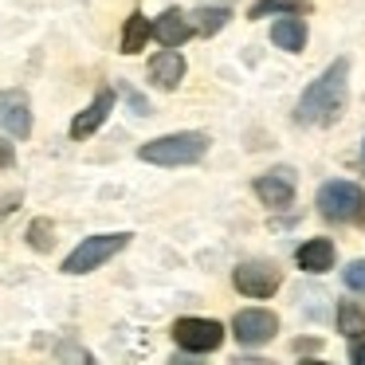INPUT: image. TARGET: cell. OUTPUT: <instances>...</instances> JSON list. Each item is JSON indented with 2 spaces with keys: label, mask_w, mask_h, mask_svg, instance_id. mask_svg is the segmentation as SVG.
<instances>
[{
  "label": "cell",
  "mask_w": 365,
  "mask_h": 365,
  "mask_svg": "<svg viewBox=\"0 0 365 365\" xmlns=\"http://www.w3.org/2000/svg\"><path fill=\"white\" fill-rule=\"evenodd\" d=\"M349 103V59H334L307 91H302L299 106H294V122L299 126H334Z\"/></svg>",
  "instance_id": "1"
},
{
  "label": "cell",
  "mask_w": 365,
  "mask_h": 365,
  "mask_svg": "<svg viewBox=\"0 0 365 365\" xmlns=\"http://www.w3.org/2000/svg\"><path fill=\"white\" fill-rule=\"evenodd\" d=\"M208 134L200 130H177V134H165V138H153L138 150V158L145 165H161V169H181V165H197L200 158L208 153Z\"/></svg>",
  "instance_id": "2"
},
{
  "label": "cell",
  "mask_w": 365,
  "mask_h": 365,
  "mask_svg": "<svg viewBox=\"0 0 365 365\" xmlns=\"http://www.w3.org/2000/svg\"><path fill=\"white\" fill-rule=\"evenodd\" d=\"M314 208L322 212V220H334V224L365 220V189L354 181H326L314 197Z\"/></svg>",
  "instance_id": "3"
},
{
  "label": "cell",
  "mask_w": 365,
  "mask_h": 365,
  "mask_svg": "<svg viewBox=\"0 0 365 365\" xmlns=\"http://www.w3.org/2000/svg\"><path fill=\"white\" fill-rule=\"evenodd\" d=\"M130 240H134L130 232H103V236H87L63 259V275H91V271H98L103 263H110L114 255L130 244Z\"/></svg>",
  "instance_id": "4"
},
{
  "label": "cell",
  "mask_w": 365,
  "mask_h": 365,
  "mask_svg": "<svg viewBox=\"0 0 365 365\" xmlns=\"http://www.w3.org/2000/svg\"><path fill=\"white\" fill-rule=\"evenodd\" d=\"M232 287L240 294H247V299H271L283 287V271L271 259H247L232 271Z\"/></svg>",
  "instance_id": "5"
},
{
  "label": "cell",
  "mask_w": 365,
  "mask_h": 365,
  "mask_svg": "<svg viewBox=\"0 0 365 365\" xmlns=\"http://www.w3.org/2000/svg\"><path fill=\"white\" fill-rule=\"evenodd\" d=\"M173 341L189 354H212V349L224 346V326L216 318H177Z\"/></svg>",
  "instance_id": "6"
},
{
  "label": "cell",
  "mask_w": 365,
  "mask_h": 365,
  "mask_svg": "<svg viewBox=\"0 0 365 365\" xmlns=\"http://www.w3.org/2000/svg\"><path fill=\"white\" fill-rule=\"evenodd\" d=\"M294 192H299V177H294L291 165H275V169L255 177V197L267 208H291Z\"/></svg>",
  "instance_id": "7"
},
{
  "label": "cell",
  "mask_w": 365,
  "mask_h": 365,
  "mask_svg": "<svg viewBox=\"0 0 365 365\" xmlns=\"http://www.w3.org/2000/svg\"><path fill=\"white\" fill-rule=\"evenodd\" d=\"M0 130L20 142L32 134V103L24 91H0Z\"/></svg>",
  "instance_id": "8"
},
{
  "label": "cell",
  "mask_w": 365,
  "mask_h": 365,
  "mask_svg": "<svg viewBox=\"0 0 365 365\" xmlns=\"http://www.w3.org/2000/svg\"><path fill=\"white\" fill-rule=\"evenodd\" d=\"M232 330H236L240 346H263L279 334V318L271 310H240L232 318Z\"/></svg>",
  "instance_id": "9"
},
{
  "label": "cell",
  "mask_w": 365,
  "mask_h": 365,
  "mask_svg": "<svg viewBox=\"0 0 365 365\" xmlns=\"http://www.w3.org/2000/svg\"><path fill=\"white\" fill-rule=\"evenodd\" d=\"M114 103H118L114 87H103V91H98V95L91 98L87 110H79V114L71 118V138H75V142H83V138L95 134V130H98V126H103V122L114 114Z\"/></svg>",
  "instance_id": "10"
},
{
  "label": "cell",
  "mask_w": 365,
  "mask_h": 365,
  "mask_svg": "<svg viewBox=\"0 0 365 365\" xmlns=\"http://www.w3.org/2000/svg\"><path fill=\"white\" fill-rule=\"evenodd\" d=\"M185 71H189V67H185V56L177 48H165L150 59V83L161 91H177L185 79Z\"/></svg>",
  "instance_id": "11"
},
{
  "label": "cell",
  "mask_w": 365,
  "mask_h": 365,
  "mask_svg": "<svg viewBox=\"0 0 365 365\" xmlns=\"http://www.w3.org/2000/svg\"><path fill=\"white\" fill-rule=\"evenodd\" d=\"M150 32H153V40H158L161 48H181V43L192 36V24H189V16H185V12L165 9V12H161V16L150 24Z\"/></svg>",
  "instance_id": "12"
},
{
  "label": "cell",
  "mask_w": 365,
  "mask_h": 365,
  "mask_svg": "<svg viewBox=\"0 0 365 365\" xmlns=\"http://www.w3.org/2000/svg\"><path fill=\"white\" fill-rule=\"evenodd\" d=\"M334 240H322V236H314V240H307V244L294 252V263H299L302 271H310V275H322V271H330L334 267Z\"/></svg>",
  "instance_id": "13"
},
{
  "label": "cell",
  "mask_w": 365,
  "mask_h": 365,
  "mask_svg": "<svg viewBox=\"0 0 365 365\" xmlns=\"http://www.w3.org/2000/svg\"><path fill=\"white\" fill-rule=\"evenodd\" d=\"M271 43L279 51H291V56L307 48V24H302V16H279L271 24Z\"/></svg>",
  "instance_id": "14"
},
{
  "label": "cell",
  "mask_w": 365,
  "mask_h": 365,
  "mask_svg": "<svg viewBox=\"0 0 365 365\" xmlns=\"http://www.w3.org/2000/svg\"><path fill=\"white\" fill-rule=\"evenodd\" d=\"M314 4L310 0H255L247 9V20H263V16H310Z\"/></svg>",
  "instance_id": "15"
},
{
  "label": "cell",
  "mask_w": 365,
  "mask_h": 365,
  "mask_svg": "<svg viewBox=\"0 0 365 365\" xmlns=\"http://www.w3.org/2000/svg\"><path fill=\"white\" fill-rule=\"evenodd\" d=\"M189 24H192L197 36H216V32H224V28L232 24V9H224V4H200V9L189 16Z\"/></svg>",
  "instance_id": "16"
},
{
  "label": "cell",
  "mask_w": 365,
  "mask_h": 365,
  "mask_svg": "<svg viewBox=\"0 0 365 365\" xmlns=\"http://www.w3.org/2000/svg\"><path fill=\"white\" fill-rule=\"evenodd\" d=\"M150 40H153L150 20H145L142 12H130L126 24H122V56H138V51H145Z\"/></svg>",
  "instance_id": "17"
},
{
  "label": "cell",
  "mask_w": 365,
  "mask_h": 365,
  "mask_svg": "<svg viewBox=\"0 0 365 365\" xmlns=\"http://www.w3.org/2000/svg\"><path fill=\"white\" fill-rule=\"evenodd\" d=\"M338 330L346 338H365V307L361 302H338Z\"/></svg>",
  "instance_id": "18"
},
{
  "label": "cell",
  "mask_w": 365,
  "mask_h": 365,
  "mask_svg": "<svg viewBox=\"0 0 365 365\" xmlns=\"http://www.w3.org/2000/svg\"><path fill=\"white\" fill-rule=\"evenodd\" d=\"M24 240H28L32 252H51V247H56V224H51L48 216H36V220L28 224Z\"/></svg>",
  "instance_id": "19"
},
{
  "label": "cell",
  "mask_w": 365,
  "mask_h": 365,
  "mask_svg": "<svg viewBox=\"0 0 365 365\" xmlns=\"http://www.w3.org/2000/svg\"><path fill=\"white\" fill-rule=\"evenodd\" d=\"M341 279H346V287H349V291L365 294V259H354L346 271H341Z\"/></svg>",
  "instance_id": "20"
},
{
  "label": "cell",
  "mask_w": 365,
  "mask_h": 365,
  "mask_svg": "<svg viewBox=\"0 0 365 365\" xmlns=\"http://www.w3.org/2000/svg\"><path fill=\"white\" fill-rule=\"evenodd\" d=\"M349 341H354V346H349V361H354V365H365V341H361V338H349Z\"/></svg>",
  "instance_id": "21"
},
{
  "label": "cell",
  "mask_w": 365,
  "mask_h": 365,
  "mask_svg": "<svg viewBox=\"0 0 365 365\" xmlns=\"http://www.w3.org/2000/svg\"><path fill=\"white\" fill-rule=\"evenodd\" d=\"M12 161H16V153H12V145L0 138V169H12Z\"/></svg>",
  "instance_id": "22"
},
{
  "label": "cell",
  "mask_w": 365,
  "mask_h": 365,
  "mask_svg": "<svg viewBox=\"0 0 365 365\" xmlns=\"http://www.w3.org/2000/svg\"><path fill=\"white\" fill-rule=\"evenodd\" d=\"M59 357H83V361H91L87 349H75V346H63V349H59Z\"/></svg>",
  "instance_id": "23"
},
{
  "label": "cell",
  "mask_w": 365,
  "mask_h": 365,
  "mask_svg": "<svg viewBox=\"0 0 365 365\" xmlns=\"http://www.w3.org/2000/svg\"><path fill=\"white\" fill-rule=\"evenodd\" d=\"M16 205H20V197H12V200H0V220H4V216H9Z\"/></svg>",
  "instance_id": "24"
},
{
  "label": "cell",
  "mask_w": 365,
  "mask_h": 365,
  "mask_svg": "<svg viewBox=\"0 0 365 365\" xmlns=\"http://www.w3.org/2000/svg\"><path fill=\"white\" fill-rule=\"evenodd\" d=\"M361 158H365V145H361Z\"/></svg>",
  "instance_id": "25"
}]
</instances>
